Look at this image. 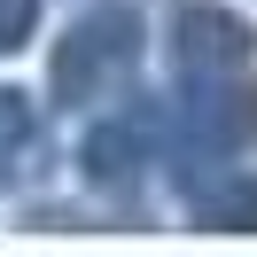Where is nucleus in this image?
<instances>
[{"label":"nucleus","mask_w":257,"mask_h":257,"mask_svg":"<svg viewBox=\"0 0 257 257\" xmlns=\"http://www.w3.org/2000/svg\"><path fill=\"white\" fill-rule=\"evenodd\" d=\"M133 63H141V16L133 8H94V16H78L63 32V47H55V101H70V109H86V101H109L117 86L133 78Z\"/></svg>","instance_id":"1"},{"label":"nucleus","mask_w":257,"mask_h":257,"mask_svg":"<svg viewBox=\"0 0 257 257\" xmlns=\"http://www.w3.org/2000/svg\"><path fill=\"white\" fill-rule=\"evenodd\" d=\"M172 55H179V70L187 78H226V70H241L249 63V32H241L226 8H179L172 16Z\"/></svg>","instance_id":"2"},{"label":"nucleus","mask_w":257,"mask_h":257,"mask_svg":"<svg viewBox=\"0 0 257 257\" xmlns=\"http://www.w3.org/2000/svg\"><path fill=\"white\" fill-rule=\"evenodd\" d=\"M32 101L16 94V86H0V179H16L24 172V156H32Z\"/></svg>","instance_id":"3"},{"label":"nucleus","mask_w":257,"mask_h":257,"mask_svg":"<svg viewBox=\"0 0 257 257\" xmlns=\"http://www.w3.org/2000/svg\"><path fill=\"white\" fill-rule=\"evenodd\" d=\"M133 156H141V133H133V125H101L94 141H86V172H94V179H125Z\"/></svg>","instance_id":"4"},{"label":"nucleus","mask_w":257,"mask_h":257,"mask_svg":"<svg viewBox=\"0 0 257 257\" xmlns=\"http://www.w3.org/2000/svg\"><path fill=\"white\" fill-rule=\"evenodd\" d=\"M39 24V0H0V55H16Z\"/></svg>","instance_id":"5"}]
</instances>
